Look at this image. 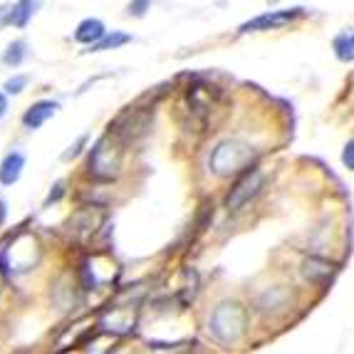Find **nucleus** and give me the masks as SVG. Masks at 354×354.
<instances>
[{"label": "nucleus", "mask_w": 354, "mask_h": 354, "mask_svg": "<svg viewBox=\"0 0 354 354\" xmlns=\"http://www.w3.org/2000/svg\"><path fill=\"white\" fill-rule=\"evenodd\" d=\"M245 325H248V313L238 302H221L208 319V330L213 339L221 344L241 342V337L245 335Z\"/></svg>", "instance_id": "nucleus-1"}, {"label": "nucleus", "mask_w": 354, "mask_h": 354, "mask_svg": "<svg viewBox=\"0 0 354 354\" xmlns=\"http://www.w3.org/2000/svg\"><path fill=\"white\" fill-rule=\"evenodd\" d=\"M255 159V149L250 144L236 142V139H228V142H221L218 147L213 149L208 166L216 176H233L238 171H250V161Z\"/></svg>", "instance_id": "nucleus-2"}, {"label": "nucleus", "mask_w": 354, "mask_h": 354, "mask_svg": "<svg viewBox=\"0 0 354 354\" xmlns=\"http://www.w3.org/2000/svg\"><path fill=\"white\" fill-rule=\"evenodd\" d=\"M124 142L114 136L112 131L104 134L100 142L95 144V149L89 151L87 159V169L95 178H102V181H109L119 174V166H122V153H124Z\"/></svg>", "instance_id": "nucleus-3"}, {"label": "nucleus", "mask_w": 354, "mask_h": 354, "mask_svg": "<svg viewBox=\"0 0 354 354\" xmlns=\"http://www.w3.org/2000/svg\"><path fill=\"white\" fill-rule=\"evenodd\" d=\"M263 183H266V178H263V174H260L258 169H250V171H245L236 181V186L230 189L228 198H225V206H228L230 211H241V208L245 206L250 198H255V196L260 194Z\"/></svg>", "instance_id": "nucleus-4"}, {"label": "nucleus", "mask_w": 354, "mask_h": 354, "mask_svg": "<svg viewBox=\"0 0 354 354\" xmlns=\"http://www.w3.org/2000/svg\"><path fill=\"white\" fill-rule=\"evenodd\" d=\"M305 10L302 8H292V10H270L263 12L258 18L248 20L245 25H241V32H260V30H278L285 25L295 23L297 18H302Z\"/></svg>", "instance_id": "nucleus-5"}, {"label": "nucleus", "mask_w": 354, "mask_h": 354, "mask_svg": "<svg viewBox=\"0 0 354 354\" xmlns=\"http://www.w3.org/2000/svg\"><path fill=\"white\" fill-rule=\"evenodd\" d=\"M37 10V3L30 0H20V3H10V6L0 8V28L3 25H15V28H25L28 20L32 18V12Z\"/></svg>", "instance_id": "nucleus-6"}, {"label": "nucleus", "mask_w": 354, "mask_h": 354, "mask_svg": "<svg viewBox=\"0 0 354 354\" xmlns=\"http://www.w3.org/2000/svg\"><path fill=\"white\" fill-rule=\"evenodd\" d=\"M59 109L57 102L53 100H40L35 102V104L28 106V112L23 114V124L28 127V129H40L45 122H48L50 117H55V112Z\"/></svg>", "instance_id": "nucleus-7"}, {"label": "nucleus", "mask_w": 354, "mask_h": 354, "mask_svg": "<svg viewBox=\"0 0 354 354\" xmlns=\"http://www.w3.org/2000/svg\"><path fill=\"white\" fill-rule=\"evenodd\" d=\"M106 35V30H104V23L97 18H87L82 20V23L77 25L75 30V40L77 42H82V45H89V48H95L97 42H102Z\"/></svg>", "instance_id": "nucleus-8"}, {"label": "nucleus", "mask_w": 354, "mask_h": 354, "mask_svg": "<svg viewBox=\"0 0 354 354\" xmlns=\"http://www.w3.org/2000/svg\"><path fill=\"white\" fill-rule=\"evenodd\" d=\"M25 169V156L20 151H10L6 153V159L0 161V183L3 186H12L18 181L20 174Z\"/></svg>", "instance_id": "nucleus-9"}, {"label": "nucleus", "mask_w": 354, "mask_h": 354, "mask_svg": "<svg viewBox=\"0 0 354 354\" xmlns=\"http://www.w3.org/2000/svg\"><path fill=\"white\" fill-rule=\"evenodd\" d=\"M28 57V42L25 40H12L3 53V65L8 67H20Z\"/></svg>", "instance_id": "nucleus-10"}, {"label": "nucleus", "mask_w": 354, "mask_h": 354, "mask_svg": "<svg viewBox=\"0 0 354 354\" xmlns=\"http://www.w3.org/2000/svg\"><path fill=\"white\" fill-rule=\"evenodd\" d=\"M134 37L127 35V32H119V30H114V32H106L104 40L97 42L95 48H89L87 53H104V50H114L119 48V45H127V42H131Z\"/></svg>", "instance_id": "nucleus-11"}, {"label": "nucleus", "mask_w": 354, "mask_h": 354, "mask_svg": "<svg viewBox=\"0 0 354 354\" xmlns=\"http://www.w3.org/2000/svg\"><path fill=\"white\" fill-rule=\"evenodd\" d=\"M330 272H332V266H330V263H325V260L310 258L305 263V275L310 280H322V278H327Z\"/></svg>", "instance_id": "nucleus-12"}, {"label": "nucleus", "mask_w": 354, "mask_h": 354, "mask_svg": "<svg viewBox=\"0 0 354 354\" xmlns=\"http://www.w3.org/2000/svg\"><path fill=\"white\" fill-rule=\"evenodd\" d=\"M335 50H337V57L342 59V62H349L354 59V32L352 35H342L335 40Z\"/></svg>", "instance_id": "nucleus-13"}, {"label": "nucleus", "mask_w": 354, "mask_h": 354, "mask_svg": "<svg viewBox=\"0 0 354 354\" xmlns=\"http://www.w3.org/2000/svg\"><path fill=\"white\" fill-rule=\"evenodd\" d=\"M25 84H28V75H15L8 80L3 89H6L8 95H20V92L25 89Z\"/></svg>", "instance_id": "nucleus-14"}, {"label": "nucleus", "mask_w": 354, "mask_h": 354, "mask_svg": "<svg viewBox=\"0 0 354 354\" xmlns=\"http://www.w3.org/2000/svg\"><path fill=\"white\" fill-rule=\"evenodd\" d=\"M87 139H89V136H87V134H82V136H80V139H77V142H75V144H72V147H70V149H67V151H65V153H62V161H70V159H77V156H80V153H82V147H84V144H87Z\"/></svg>", "instance_id": "nucleus-15"}, {"label": "nucleus", "mask_w": 354, "mask_h": 354, "mask_svg": "<svg viewBox=\"0 0 354 354\" xmlns=\"http://www.w3.org/2000/svg\"><path fill=\"white\" fill-rule=\"evenodd\" d=\"M342 164L347 166L349 171H354V139H352V142H347V147H344V151H342Z\"/></svg>", "instance_id": "nucleus-16"}, {"label": "nucleus", "mask_w": 354, "mask_h": 354, "mask_svg": "<svg viewBox=\"0 0 354 354\" xmlns=\"http://www.w3.org/2000/svg\"><path fill=\"white\" fill-rule=\"evenodd\" d=\"M62 194H65V183L62 181H57L53 186V191H50V196L45 198V206H50V203H55V201H59L62 198Z\"/></svg>", "instance_id": "nucleus-17"}, {"label": "nucleus", "mask_w": 354, "mask_h": 354, "mask_svg": "<svg viewBox=\"0 0 354 354\" xmlns=\"http://www.w3.org/2000/svg\"><path fill=\"white\" fill-rule=\"evenodd\" d=\"M149 8H151V6H149L147 0H142V3H129V12H131V15H136V18H142Z\"/></svg>", "instance_id": "nucleus-18"}, {"label": "nucleus", "mask_w": 354, "mask_h": 354, "mask_svg": "<svg viewBox=\"0 0 354 354\" xmlns=\"http://www.w3.org/2000/svg\"><path fill=\"white\" fill-rule=\"evenodd\" d=\"M6 112H8V100H6V95L0 92V119L6 117Z\"/></svg>", "instance_id": "nucleus-19"}, {"label": "nucleus", "mask_w": 354, "mask_h": 354, "mask_svg": "<svg viewBox=\"0 0 354 354\" xmlns=\"http://www.w3.org/2000/svg\"><path fill=\"white\" fill-rule=\"evenodd\" d=\"M6 213H8V206H6V201H3V198H0V223H3V221H6Z\"/></svg>", "instance_id": "nucleus-20"}]
</instances>
